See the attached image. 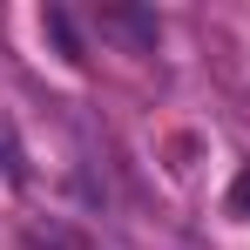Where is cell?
I'll list each match as a JSON object with an SVG mask.
<instances>
[{
  "mask_svg": "<svg viewBox=\"0 0 250 250\" xmlns=\"http://www.w3.org/2000/svg\"><path fill=\"white\" fill-rule=\"evenodd\" d=\"M47 34L61 41V54H68V61H82V41H75V27H68V14H61V7L47 14Z\"/></svg>",
  "mask_w": 250,
  "mask_h": 250,
  "instance_id": "6da1fadb",
  "label": "cell"
},
{
  "mask_svg": "<svg viewBox=\"0 0 250 250\" xmlns=\"http://www.w3.org/2000/svg\"><path fill=\"white\" fill-rule=\"evenodd\" d=\"M230 209H237V216H250V169L230 183Z\"/></svg>",
  "mask_w": 250,
  "mask_h": 250,
  "instance_id": "7a4b0ae2",
  "label": "cell"
}]
</instances>
